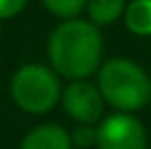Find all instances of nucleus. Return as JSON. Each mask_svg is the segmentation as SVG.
<instances>
[{
    "label": "nucleus",
    "mask_w": 151,
    "mask_h": 149,
    "mask_svg": "<svg viewBox=\"0 0 151 149\" xmlns=\"http://www.w3.org/2000/svg\"><path fill=\"white\" fill-rule=\"evenodd\" d=\"M103 44L101 29L83 18L64 20L50 31L46 40L48 66L59 79L83 81L96 75L103 64Z\"/></svg>",
    "instance_id": "1"
},
{
    "label": "nucleus",
    "mask_w": 151,
    "mask_h": 149,
    "mask_svg": "<svg viewBox=\"0 0 151 149\" xmlns=\"http://www.w3.org/2000/svg\"><path fill=\"white\" fill-rule=\"evenodd\" d=\"M96 88L114 112H134L151 103V77L129 57H112L96 70Z\"/></svg>",
    "instance_id": "2"
},
{
    "label": "nucleus",
    "mask_w": 151,
    "mask_h": 149,
    "mask_svg": "<svg viewBox=\"0 0 151 149\" xmlns=\"http://www.w3.org/2000/svg\"><path fill=\"white\" fill-rule=\"evenodd\" d=\"M61 79L46 64H22L11 77L9 94L18 110L31 116H44L59 105Z\"/></svg>",
    "instance_id": "3"
},
{
    "label": "nucleus",
    "mask_w": 151,
    "mask_h": 149,
    "mask_svg": "<svg viewBox=\"0 0 151 149\" xmlns=\"http://www.w3.org/2000/svg\"><path fill=\"white\" fill-rule=\"evenodd\" d=\"M147 127L134 114L112 112L96 123V149H147Z\"/></svg>",
    "instance_id": "4"
},
{
    "label": "nucleus",
    "mask_w": 151,
    "mask_h": 149,
    "mask_svg": "<svg viewBox=\"0 0 151 149\" xmlns=\"http://www.w3.org/2000/svg\"><path fill=\"white\" fill-rule=\"evenodd\" d=\"M59 105L66 112V116L75 121V125H96L105 116L103 114L105 101H103L96 83H92L90 79L68 81L61 88Z\"/></svg>",
    "instance_id": "5"
},
{
    "label": "nucleus",
    "mask_w": 151,
    "mask_h": 149,
    "mask_svg": "<svg viewBox=\"0 0 151 149\" xmlns=\"http://www.w3.org/2000/svg\"><path fill=\"white\" fill-rule=\"evenodd\" d=\"M18 149H75L66 127L57 123H40L22 136Z\"/></svg>",
    "instance_id": "6"
},
{
    "label": "nucleus",
    "mask_w": 151,
    "mask_h": 149,
    "mask_svg": "<svg viewBox=\"0 0 151 149\" xmlns=\"http://www.w3.org/2000/svg\"><path fill=\"white\" fill-rule=\"evenodd\" d=\"M125 29L136 37H151V0H132L123 13Z\"/></svg>",
    "instance_id": "7"
},
{
    "label": "nucleus",
    "mask_w": 151,
    "mask_h": 149,
    "mask_svg": "<svg viewBox=\"0 0 151 149\" xmlns=\"http://www.w3.org/2000/svg\"><path fill=\"white\" fill-rule=\"evenodd\" d=\"M125 0H88L86 2V13H88V22H92L94 27H110L118 18H123Z\"/></svg>",
    "instance_id": "8"
},
{
    "label": "nucleus",
    "mask_w": 151,
    "mask_h": 149,
    "mask_svg": "<svg viewBox=\"0 0 151 149\" xmlns=\"http://www.w3.org/2000/svg\"><path fill=\"white\" fill-rule=\"evenodd\" d=\"M86 2L88 0H42L46 11L55 18H59L61 22L79 18L81 11H86Z\"/></svg>",
    "instance_id": "9"
},
{
    "label": "nucleus",
    "mask_w": 151,
    "mask_h": 149,
    "mask_svg": "<svg viewBox=\"0 0 151 149\" xmlns=\"http://www.w3.org/2000/svg\"><path fill=\"white\" fill-rule=\"evenodd\" d=\"M68 134L75 149H90L96 145V125H75Z\"/></svg>",
    "instance_id": "10"
},
{
    "label": "nucleus",
    "mask_w": 151,
    "mask_h": 149,
    "mask_svg": "<svg viewBox=\"0 0 151 149\" xmlns=\"http://www.w3.org/2000/svg\"><path fill=\"white\" fill-rule=\"evenodd\" d=\"M27 2L29 0H0V22L20 15L27 7Z\"/></svg>",
    "instance_id": "11"
},
{
    "label": "nucleus",
    "mask_w": 151,
    "mask_h": 149,
    "mask_svg": "<svg viewBox=\"0 0 151 149\" xmlns=\"http://www.w3.org/2000/svg\"><path fill=\"white\" fill-rule=\"evenodd\" d=\"M0 35H2V22H0Z\"/></svg>",
    "instance_id": "12"
},
{
    "label": "nucleus",
    "mask_w": 151,
    "mask_h": 149,
    "mask_svg": "<svg viewBox=\"0 0 151 149\" xmlns=\"http://www.w3.org/2000/svg\"><path fill=\"white\" fill-rule=\"evenodd\" d=\"M149 105H151V103H149Z\"/></svg>",
    "instance_id": "13"
}]
</instances>
